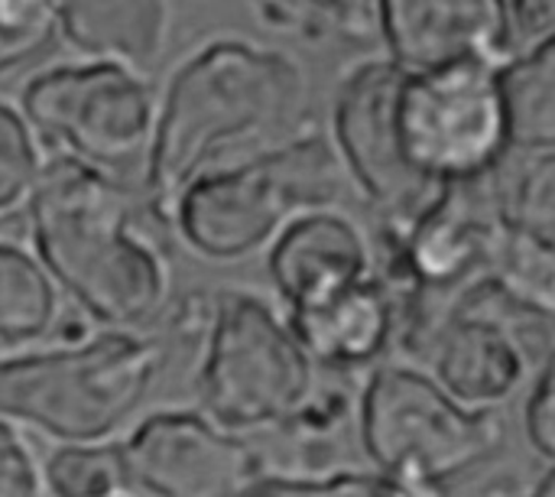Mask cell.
<instances>
[{
  "mask_svg": "<svg viewBox=\"0 0 555 497\" xmlns=\"http://www.w3.org/2000/svg\"><path fill=\"white\" fill-rule=\"evenodd\" d=\"M309 85L293 55L247 36L195 46L156 94V127L140 176L150 212L166 225L172 199L205 169L293 137Z\"/></svg>",
  "mask_w": 555,
  "mask_h": 497,
  "instance_id": "cell-1",
  "label": "cell"
},
{
  "mask_svg": "<svg viewBox=\"0 0 555 497\" xmlns=\"http://www.w3.org/2000/svg\"><path fill=\"white\" fill-rule=\"evenodd\" d=\"M23 212L29 244L62 296L94 322L143 329L163 313L172 264L120 176L52 153Z\"/></svg>",
  "mask_w": 555,
  "mask_h": 497,
  "instance_id": "cell-2",
  "label": "cell"
},
{
  "mask_svg": "<svg viewBox=\"0 0 555 497\" xmlns=\"http://www.w3.org/2000/svg\"><path fill=\"white\" fill-rule=\"evenodd\" d=\"M338 169L341 160L322 137H286L198 173L172 199L166 225L202 260H244L299 212L332 205Z\"/></svg>",
  "mask_w": 555,
  "mask_h": 497,
  "instance_id": "cell-3",
  "label": "cell"
},
{
  "mask_svg": "<svg viewBox=\"0 0 555 497\" xmlns=\"http://www.w3.org/2000/svg\"><path fill=\"white\" fill-rule=\"evenodd\" d=\"M166 365L156 339L104 329L78 345L0 355V420L62 443H104L150 397Z\"/></svg>",
  "mask_w": 555,
  "mask_h": 497,
  "instance_id": "cell-4",
  "label": "cell"
},
{
  "mask_svg": "<svg viewBox=\"0 0 555 497\" xmlns=\"http://www.w3.org/2000/svg\"><path fill=\"white\" fill-rule=\"evenodd\" d=\"M312 355L289 319L244 290L211 296L202 339V413L231 433L280 426L312 400Z\"/></svg>",
  "mask_w": 555,
  "mask_h": 497,
  "instance_id": "cell-5",
  "label": "cell"
},
{
  "mask_svg": "<svg viewBox=\"0 0 555 497\" xmlns=\"http://www.w3.org/2000/svg\"><path fill=\"white\" fill-rule=\"evenodd\" d=\"M156 94L143 68L81 59L29 75L16 104L52 153L140 179L156 127Z\"/></svg>",
  "mask_w": 555,
  "mask_h": 497,
  "instance_id": "cell-6",
  "label": "cell"
},
{
  "mask_svg": "<svg viewBox=\"0 0 555 497\" xmlns=\"http://www.w3.org/2000/svg\"><path fill=\"white\" fill-rule=\"evenodd\" d=\"M397 137L410 169L436 186L498 169L514 146L501 65L462 59L403 72Z\"/></svg>",
  "mask_w": 555,
  "mask_h": 497,
  "instance_id": "cell-7",
  "label": "cell"
},
{
  "mask_svg": "<svg viewBox=\"0 0 555 497\" xmlns=\"http://www.w3.org/2000/svg\"><path fill=\"white\" fill-rule=\"evenodd\" d=\"M361 436L393 479L442 482L501 443L491 410L462 407L439 381L410 368H380L361 397Z\"/></svg>",
  "mask_w": 555,
  "mask_h": 497,
  "instance_id": "cell-8",
  "label": "cell"
},
{
  "mask_svg": "<svg viewBox=\"0 0 555 497\" xmlns=\"http://www.w3.org/2000/svg\"><path fill=\"white\" fill-rule=\"evenodd\" d=\"M403 68L393 59L358 65L338 88L332 111L335 153L351 182L390 218L413 221L442 189L410 169L397 137V91Z\"/></svg>",
  "mask_w": 555,
  "mask_h": 497,
  "instance_id": "cell-9",
  "label": "cell"
},
{
  "mask_svg": "<svg viewBox=\"0 0 555 497\" xmlns=\"http://www.w3.org/2000/svg\"><path fill=\"white\" fill-rule=\"evenodd\" d=\"M127 485L150 497H237L260 459L224 426L192 410L146 417L120 443Z\"/></svg>",
  "mask_w": 555,
  "mask_h": 497,
  "instance_id": "cell-10",
  "label": "cell"
},
{
  "mask_svg": "<svg viewBox=\"0 0 555 497\" xmlns=\"http://www.w3.org/2000/svg\"><path fill=\"white\" fill-rule=\"evenodd\" d=\"M514 26L511 0H374V29L403 72L462 59L504 65Z\"/></svg>",
  "mask_w": 555,
  "mask_h": 497,
  "instance_id": "cell-11",
  "label": "cell"
},
{
  "mask_svg": "<svg viewBox=\"0 0 555 497\" xmlns=\"http://www.w3.org/2000/svg\"><path fill=\"white\" fill-rule=\"evenodd\" d=\"M267 267L276 293L293 313L367 280L371 251L351 218L322 205L286 221L270 244Z\"/></svg>",
  "mask_w": 555,
  "mask_h": 497,
  "instance_id": "cell-12",
  "label": "cell"
},
{
  "mask_svg": "<svg viewBox=\"0 0 555 497\" xmlns=\"http://www.w3.org/2000/svg\"><path fill=\"white\" fill-rule=\"evenodd\" d=\"M433 371L462 407L491 410L517 391L527 361L501 322L459 316L433 352Z\"/></svg>",
  "mask_w": 555,
  "mask_h": 497,
  "instance_id": "cell-13",
  "label": "cell"
},
{
  "mask_svg": "<svg viewBox=\"0 0 555 497\" xmlns=\"http://www.w3.org/2000/svg\"><path fill=\"white\" fill-rule=\"evenodd\" d=\"M59 39L85 59L150 72L169 36V0H55Z\"/></svg>",
  "mask_w": 555,
  "mask_h": 497,
  "instance_id": "cell-14",
  "label": "cell"
},
{
  "mask_svg": "<svg viewBox=\"0 0 555 497\" xmlns=\"http://www.w3.org/2000/svg\"><path fill=\"white\" fill-rule=\"evenodd\" d=\"M289 326L312 361L354 368L380 355L393 329V313L384 290L367 277L315 306L293 309Z\"/></svg>",
  "mask_w": 555,
  "mask_h": 497,
  "instance_id": "cell-15",
  "label": "cell"
},
{
  "mask_svg": "<svg viewBox=\"0 0 555 497\" xmlns=\"http://www.w3.org/2000/svg\"><path fill=\"white\" fill-rule=\"evenodd\" d=\"M478 264L488 270L485 283L514 306L555 316V244L543 231L501 215L485 234Z\"/></svg>",
  "mask_w": 555,
  "mask_h": 497,
  "instance_id": "cell-16",
  "label": "cell"
},
{
  "mask_svg": "<svg viewBox=\"0 0 555 497\" xmlns=\"http://www.w3.org/2000/svg\"><path fill=\"white\" fill-rule=\"evenodd\" d=\"M62 319V290L33 251L0 234V348H26Z\"/></svg>",
  "mask_w": 555,
  "mask_h": 497,
  "instance_id": "cell-17",
  "label": "cell"
},
{
  "mask_svg": "<svg viewBox=\"0 0 555 497\" xmlns=\"http://www.w3.org/2000/svg\"><path fill=\"white\" fill-rule=\"evenodd\" d=\"M514 146H555V33L501 65Z\"/></svg>",
  "mask_w": 555,
  "mask_h": 497,
  "instance_id": "cell-18",
  "label": "cell"
},
{
  "mask_svg": "<svg viewBox=\"0 0 555 497\" xmlns=\"http://www.w3.org/2000/svg\"><path fill=\"white\" fill-rule=\"evenodd\" d=\"M46 488L52 497H117L127 485L120 446L68 443L46 462Z\"/></svg>",
  "mask_w": 555,
  "mask_h": 497,
  "instance_id": "cell-19",
  "label": "cell"
},
{
  "mask_svg": "<svg viewBox=\"0 0 555 497\" xmlns=\"http://www.w3.org/2000/svg\"><path fill=\"white\" fill-rule=\"evenodd\" d=\"M46 160L49 156L42 153L39 133L20 104L0 101V218L26 208Z\"/></svg>",
  "mask_w": 555,
  "mask_h": 497,
  "instance_id": "cell-20",
  "label": "cell"
},
{
  "mask_svg": "<svg viewBox=\"0 0 555 497\" xmlns=\"http://www.w3.org/2000/svg\"><path fill=\"white\" fill-rule=\"evenodd\" d=\"M257 13L286 33L302 36H351L374 29V0H254Z\"/></svg>",
  "mask_w": 555,
  "mask_h": 497,
  "instance_id": "cell-21",
  "label": "cell"
},
{
  "mask_svg": "<svg viewBox=\"0 0 555 497\" xmlns=\"http://www.w3.org/2000/svg\"><path fill=\"white\" fill-rule=\"evenodd\" d=\"M55 39V0H0V81L39 62Z\"/></svg>",
  "mask_w": 555,
  "mask_h": 497,
  "instance_id": "cell-22",
  "label": "cell"
},
{
  "mask_svg": "<svg viewBox=\"0 0 555 497\" xmlns=\"http://www.w3.org/2000/svg\"><path fill=\"white\" fill-rule=\"evenodd\" d=\"M504 215L533 231H555V146H533L530 166L520 176Z\"/></svg>",
  "mask_w": 555,
  "mask_h": 497,
  "instance_id": "cell-23",
  "label": "cell"
},
{
  "mask_svg": "<svg viewBox=\"0 0 555 497\" xmlns=\"http://www.w3.org/2000/svg\"><path fill=\"white\" fill-rule=\"evenodd\" d=\"M0 497H42L33 453L7 420H0Z\"/></svg>",
  "mask_w": 555,
  "mask_h": 497,
  "instance_id": "cell-24",
  "label": "cell"
},
{
  "mask_svg": "<svg viewBox=\"0 0 555 497\" xmlns=\"http://www.w3.org/2000/svg\"><path fill=\"white\" fill-rule=\"evenodd\" d=\"M527 433L537 453L555 462V348L533 384V394L527 404Z\"/></svg>",
  "mask_w": 555,
  "mask_h": 497,
  "instance_id": "cell-25",
  "label": "cell"
},
{
  "mask_svg": "<svg viewBox=\"0 0 555 497\" xmlns=\"http://www.w3.org/2000/svg\"><path fill=\"white\" fill-rule=\"evenodd\" d=\"M237 497H380L371 485L358 479L332 482H293V479H254Z\"/></svg>",
  "mask_w": 555,
  "mask_h": 497,
  "instance_id": "cell-26",
  "label": "cell"
},
{
  "mask_svg": "<svg viewBox=\"0 0 555 497\" xmlns=\"http://www.w3.org/2000/svg\"><path fill=\"white\" fill-rule=\"evenodd\" d=\"M514 3V23L530 39L555 33V0H511Z\"/></svg>",
  "mask_w": 555,
  "mask_h": 497,
  "instance_id": "cell-27",
  "label": "cell"
},
{
  "mask_svg": "<svg viewBox=\"0 0 555 497\" xmlns=\"http://www.w3.org/2000/svg\"><path fill=\"white\" fill-rule=\"evenodd\" d=\"M530 497H555V472L553 475H550V479H546V482H543V485H540V488H537V492H533V495Z\"/></svg>",
  "mask_w": 555,
  "mask_h": 497,
  "instance_id": "cell-28",
  "label": "cell"
}]
</instances>
